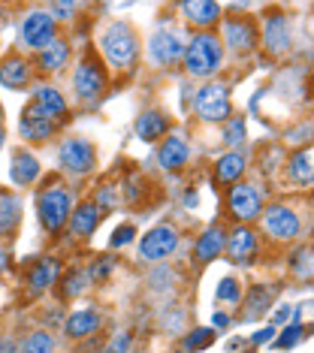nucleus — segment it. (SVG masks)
I'll use <instances>...</instances> for the list:
<instances>
[{
  "label": "nucleus",
  "mask_w": 314,
  "mask_h": 353,
  "mask_svg": "<svg viewBox=\"0 0 314 353\" xmlns=\"http://www.w3.org/2000/svg\"><path fill=\"white\" fill-rule=\"evenodd\" d=\"M61 272H63V266H61L58 256H43V260L28 272L30 293H43V290H48V287H55L58 278H61Z\"/></svg>",
  "instance_id": "25"
},
{
  "label": "nucleus",
  "mask_w": 314,
  "mask_h": 353,
  "mask_svg": "<svg viewBox=\"0 0 314 353\" xmlns=\"http://www.w3.org/2000/svg\"><path fill=\"white\" fill-rule=\"evenodd\" d=\"M199 203V196L197 194H193V190H190V194L188 196H184V205H188V208H193V205H197Z\"/></svg>",
  "instance_id": "49"
},
{
  "label": "nucleus",
  "mask_w": 314,
  "mask_h": 353,
  "mask_svg": "<svg viewBox=\"0 0 314 353\" xmlns=\"http://www.w3.org/2000/svg\"><path fill=\"white\" fill-rule=\"evenodd\" d=\"M290 314H293V305H281L275 314H272V323H287Z\"/></svg>",
  "instance_id": "46"
},
{
  "label": "nucleus",
  "mask_w": 314,
  "mask_h": 353,
  "mask_svg": "<svg viewBox=\"0 0 314 353\" xmlns=\"http://www.w3.org/2000/svg\"><path fill=\"white\" fill-rule=\"evenodd\" d=\"M224 242H227V230H224L221 223H212V227L197 239V245H193V263L206 266V263L217 260V256L224 254Z\"/></svg>",
  "instance_id": "21"
},
{
  "label": "nucleus",
  "mask_w": 314,
  "mask_h": 353,
  "mask_svg": "<svg viewBox=\"0 0 314 353\" xmlns=\"http://www.w3.org/2000/svg\"><path fill=\"white\" fill-rule=\"evenodd\" d=\"M181 15L199 30H212L215 25H221V6L215 0H181Z\"/></svg>",
  "instance_id": "19"
},
{
  "label": "nucleus",
  "mask_w": 314,
  "mask_h": 353,
  "mask_svg": "<svg viewBox=\"0 0 314 353\" xmlns=\"http://www.w3.org/2000/svg\"><path fill=\"white\" fill-rule=\"evenodd\" d=\"M21 221V203L15 194L0 190V236H12Z\"/></svg>",
  "instance_id": "30"
},
{
  "label": "nucleus",
  "mask_w": 314,
  "mask_h": 353,
  "mask_svg": "<svg viewBox=\"0 0 314 353\" xmlns=\"http://www.w3.org/2000/svg\"><path fill=\"white\" fill-rule=\"evenodd\" d=\"M184 54V43L175 30H157L155 37L148 39V58L157 63V67H175Z\"/></svg>",
  "instance_id": "16"
},
{
  "label": "nucleus",
  "mask_w": 314,
  "mask_h": 353,
  "mask_svg": "<svg viewBox=\"0 0 314 353\" xmlns=\"http://www.w3.org/2000/svg\"><path fill=\"white\" fill-rule=\"evenodd\" d=\"M76 3H79V0H76Z\"/></svg>",
  "instance_id": "53"
},
{
  "label": "nucleus",
  "mask_w": 314,
  "mask_h": 353,
  "mask_svg": "<svg viewBox=\"0 0 314 353\" xmlns=\"http://www.w3.org/2000/svg\"><path fill=\"white\" fill-rule=\"evenodd\" d=\"M305 332H308V326H302L300 317H293L284 329H281V335L275 332V339H272L269 344H272L275 350H290V347H296V344H300V339H302Z\"/></svg>",
  "instance_id": "33"
},
{
  "label": "nucleus",
  "mask_w": 314,
  "mask_h": 353,
  "mask_svg": "<svg viewBox=\"0 0 314 353\" xmlns=\"http://www.w3.org/2000/svg\"><path fill=\"white\" fill-rule=\"evenodd\" d=\"M10 175H12V181L19 184V188H30L37 179H39V160L30 154V151H24L19 148L12 154V163H10Z\"/></svg>",
  "instance_id": "29"
},
{
  "label": "nucleus",
  "mask_w": 314,
  "mask_h": 353,
  "mask_svg": "<svg viewBox=\"0 0 314 353\" xmlns=\"http://www.w3.org/2000/svg\"><path fill=\"white\" fill-rule=\"evenodd\" d=\"M58 163H61L63 172L82 179V175L94 172L97 151H94V145L85 139V136H70V139H63L61 148H58Z\"/></svg>",
  "instance_id": "8"
},
{
  "label": "nucleus",
  "mask_w": 314,
  "mask_h": 353,
  "mask_svg": "<svg viewBox=\"0 0 314 353\" xmlns=\"http://www.w3.org/2000/svg\"><path fill=\"white\" fill-rule=\"evenodd\" d=\"M263 46L272 58H284L293 46V37H290V19L281 10H269L263 21Z\"/></svg>",
  "instance_id": "12"
},
{
  "label": "nucleus",
  "mask_w": 314,
  "mask_h": 353,
  "mask_svg": "<svg viewBox=\"0 0 314 353\" xmlns=\"http://www.w3.org/2000/svg\"><path fill=\"white\" fill-rule=\"evenodd\" d=\"M181 245V236L173 223H157L139 239V260L145 263H164L166 256H173Z\"/></svg>",
  "instance_id": "7"
},
{
  "label": "nucleus",
  "mask_w": 314,
  "mask_h": 353,
  "mask_svg": "<svg viewBox=\"0 0 314 353\" xmlns=\"http://www.w3.org/2000/svg\"><path fill=\"white\" fill-rule=\"evenodd\" d=\"M58 347V341L52 339V332H46V329H37V332H30L28 339L19 344V350L24 353H52Z\"/></svg>",
  "instance_id": "34"
},
{
  "label": "nucleus",
  "mask_w": 314,
  "mask_h": 353,
  "mask_svg": "<svg viewBox=\"0 0 314 353\" xmlns=\"http://www.w3.org/2000/svg\"><path fill=\"white\" fill-rule=\"evenodd\" d=\"M242 299V284L236 278H224L217 284V302H227V305H236Z\"/></svg>",
  "instance_id": "37"
},
{
  "label": "nucleus",
  "mask_w": 314,
  "mask_h": 353,
  "mask_svg": "<svg viewBox=\"0 0 314 353\" xmlns=\"http://www.w3.org/2000/svg\"><path fill=\"white\" fill-rule=\"evenodd\" d=\"M190 160V145H188V139L179 133H166L164 136V142H160V148H157V163H160V170H166V172H179L184 170V163Z\"/></svg>",
  "instance_id": "17"
},
{
  "label": "nucleus",
  "mask_w": 314,
  "mask_h": 353,
  "mask_svg": "<svg viewBox=\"0 0 314 353\" xmlns=\"http://www.w3.org/2000/svg\"><path fill=\"white\" fill-rule=\"evenodd\" d=\"M224 251H227L230 263H236V266H251V263L257 260V251H260L257 232L248 227V223H239V227L233 230V232H227Z\"/></svg>",
  "instance_id": "13"
},
{
  "label": "nucleus",
  "mask_w": 314,
  "mask_h": 353,
  "mask_svg": "<svg viewBox=\"0 0 314 353\" xmlns=\"http://www.w3.org/2000/svg\"><path fill=\"white\" fill-rule=\"evenodd\" d=\"M0 350H19V344H12V341H0Z\"/></svg>",
  "instance_id": "50"
},
{
  "label": "nucleus",
  "mask_w": 314,
  "mask_h": 353,
  "mask_svg": "<svg viewBox=\"0 0 314 353\" xmlns=\"http://www.w3.org/2000/svg\"><path fill=\"white\" fill-rule=\"evenodd\" d=\"M221 124H224V130H221L224 145H227V148L245 145V139H248V124H245V118H242V115H230L227 121H221Z\"/></svg>",
  "instance_id": "32"
},
{
  "label": "nucleus",
  "mask_w": 314,
  "mask_h": 353,
  "mask_svg": "<svg viewBox=\"0 0 314 353\" xmlns=\"http://www.w3.org/2000/svg\"><path fill=\"white\" fill-rule=\"evenodd\" d=\"M224 54H227V49H224L221 37L212 30H197L190 43H184V73L190 79H212L224 67Z\"/></svg>",
  "instance_id": "1"
},
{
  "label": "nucleus",
  "mask_w": 314,
  "mask_h": 353,
  "mask_svg": "<svg viewBox=\"0 0 314 353\" xmlns=\"http://www.w3.org/2000/svg\"><path fill=\"white\" fill-rule=\"evenodd\" d=\"M58 284H61V296H63V299H76V296H82L88 290L91 278H88L85 269H70L63 278H58Z\"/></svg>",
  "instance_id": "31"
},
{
  "label": "nucleus",
  "mask_w": 314,
  "mask_h": 353,
  "mask_svg": "<svg viewBox=\"0 0 314 353\" xmlns=\"http://www.w3.org/2000/svg\"><path fill=\"white\" fill-rule=\"evenodd\" d=\"M100 49L115 70H133L136 61H139V37H136L133 25L115 21V25H109L103 30Z\"/></svg>",
  "instance_id": "3"
},
{
  "label": "nucleus",
  "mask_w": 314,
  "mask_h": 353,
  "mask_svg": "<svg viewBox=\"0 0 314 353\" xmlns=\"http://www.w3.org/2000/svg\"><path fill=\"white\" fill-rule=\"evenodd\" d=\"M112 269H115V260H112V256H97L94 266L88 269V278H91V284H97V281L103 284V281L112 275Z\"/></svg>",
  "instance_id": "39"
},
{
  "label": "nucleus",
  "mask_w": 314,
  "mask_h": 353,
  "mask_svg": "<svg viewBox=\"0 0 314 353\" xmlns=\"http://www.w3.org/2000/svg\"><path fill=\"white\" fill-rule=\"evenodd\" d=\"M3 139H6V130H3V124H0V148H3Z\"/></svg>",
  "instance_id": "52"
},
{
  "label": "nucleus",
  "mask_w": 314,
  "mask_h": 353,
  "mask_svg": "<svg viewBox=\"0 0 314 353\" xmlns=\"http://www.w3.org/2000/svg\"><path fill=\"white\" fill-rule=\"evenodd\" d=\"M58 124L61 121H55V118H48L43 115L34 103H28L21 112V121H19V133H21V139H28V142H37V145H43V142H48L55 136V130H58Z\"/></svg>",
  "instance_id": "14"
},
{
  "label": "nucleus",
  "mask_w": 314,
  "mask_h": 353,
  "mask_svg": "<svg viewBox=\"0 0 314 353\" xmlns=\"http://www.w3.org/2000/svg\"><path fill=\"white\" fill-rule=\"evenodd\" d=\"M290 269H293L296 278L311 281V248H308V245H302L300 251L290 254Z\"/></svg>",
  "instance_id": "36"
},
{
  "label": "nucleus",
  "mask_w": 314,
  "mask_h": 353,
  "mask_svg": "<svg viewBox=\"0 0 314 353\" xmlns=\"http://www.w3.org/2000/svg\"><path fill=\"white\" fill-rule=\"evenodd\" d=\"M130 347H133V339H130V335H127V332H121L118 339L109 344V350H130Z\"/></svg>",
  "instance_id": "45"
},
{
  "label": "nucleus",
  "mask_w": 314,
  "mask_h": 353,
  "mask_svg": "<svg viewBox=\"0 0 314 353\" xmlns=\"http://www.w3.org/2000/svg\"><path fill=\"white\" fill-rule=\"evenodd\" d=\"M48 15L55 21H72L76 19V0H52L48 3Z\"/></svg>",
  "instance_id": "38"
},
{
  "label": "nucleus",
  "mask_w": 314,
  "mask_h": 353,
  "mask_svg": "<svg viewBox=\"0 0 314 353\" xmlns=\"http://www.w3.org/2000/svg\"><path fill=\"white\" fill-rule=\"evenodd\" d=\"M263 223V232L272 239V242H296V239L302 236V221H300V212L290 205H269L260 212V218H257Z\"/></svg>",
  "instance_id": "6"
},
{
  "label": "nucleus",
  "mask_w": 314,
  "mask_h": 353,
  "mask_svg": "<svg viewBox=\"0 0 314 353\" xmlns=\"http://www.w3.org/2000/svg\"><path fill=\"white\" fill-rule=\"evenodd\" d=\"M245 170H248V154L245 151H239V148H230L227 154L217 157L215 179H217V184H233V181H239L242 175H245Z\"/></svg>",
  "instance_id": "28"
},
{
  "label": "nucleus",
  "mask_w": 314,
  "mask_h": 353,
  "mask_svg": "<svg viewBox=\"0 0 314 353\" xmlns=\"http://www.w3.org/2000/svg\"><path fill=\"white\" fill-rule=\"evenodd\" d=\"M257 25L248 15H227L224 19V49L233 54H251L257 49Z\"/></svg>",
  "instance_id": "11"
},
{
  "label": "nucleus",
  "mask_w": 314,
  "mask_h": 353,
  "mask_svg": "<svg viewBox=\"0 0 314 353\" xmlns=\"http://www.w3.org/2000/svg\"><path fill=\"white\" fill-rule=\"evenodd\" d=\"M106 85H109L106 67H103L94 52H88L76 63V73H72V94H76V100L82 106H97L100 97L106 94Z\"/></svg>",
  "instance_id": "4"
},
{
  "label": "nucleus",
  "mask_w": 314,
  "mask_h": 353,
  "mask_svg": "<svg viewBox=\"0 0 314 353\" xmlns=\"http://www.w3.org/2000/svg\"><path fill=\"white\" fill-rule=\"evenodd\" d=\"M6 269H10V254H6L3 248H0V275H3Z\"/></svg>",
  "instance_id": "48"
},
{
  "label": "nucleus",
  "mask_w": 314,
  "mask_h": 353,
  "mask_svg": "<svg viewBox=\"0 0 314 353\" xmlns=\"http://www.w3.org/2000/svg\"><path fill=\"white\" fill-rule=\"evenodd\" d=\"M212 326H215V329H227V326H230V314H224V311H217V314L212 317Z\"/></svg>",
  "instance_id": "47"
},
{
  "label": "nucleus",
  "mask_w": 314,
  "mask_h": 353,
  "mask_svg": "<svg viewBox=\"0 0 314 353\" xmlns=\"http://www.w3.org/2000/svg\"><path fill=\"white\" fill-rule=\"evenodd\" d=\"M272 339H275V323H269V326H263V329H257V332L251 335V347H263V344H269Z\"/></svg>",
  "instance_id": "42"
},
{
  "label": "nucleus",
  "mask_w": 314,
  "mask_h": 353,
  "mask_svg": "<svg viewBox=\"0 0 314 353\" xmlns=\"http://www.w3.org/2000/svg\"><path fill=\"white\" fill-rule=\"evenodd\" d=\"M278 296V287L275 284H254L251 290L245 293V308H242V320L245 323H254V320H260L266 311L272 308V302H275Z\"/></svg>",
  "instance_id": "20"
},
{
  "label": "nucleus",
  "mask_w": 314,
  "mask_h": 353,
  "mask_svg": "<svg viewBox=\"0 0 314 353\" xmlns=\"http://www.w3.org/2000/svg\"><path fill=\"white\" fill-rule=\"evenodd\" d=\"M133 236H136V227H133V223H121V227H118L115 232H112L109 248H112V251H118V248L130 245V242H133Z\"/></svg>",
  "instance_id": "40"
},
{
  "label": "nucleus",
  "mask_w": 314,
  "mask_h": 353,
  "mask_svg": "<svg viewBox=\"0 0 314 353\" xmlns=\"http://www.w3.org/2000/svg\"><path fill=\"white\" fill-rule=\"evenodd\" d=\"M67 63H70V43L61 37H55L52 43H46L43 49L37 52V67H39V73H46V76L61 73Z\"/></svg>",
  "instance_id": "24"
},
{
  "label": "nucleus",
  "mask_w": 314,
  "mask_h": 353,
  "mask_svg": "<svg viewBox=\"0 0 314 353\" xmlns=\"http://www.w3.org/2000/svg\"><path fill=\"white\" fill-rule=\"evenodd\" d=\"M100 218H103V212L97 208V203H91V199L79 203L76 212H70V221H67L70 236L72 239H91L94 230H97V223H100Z\"/></svg>",
  "instance_id": "22"
},
{
  "label": "nucleus",
  "mask_w": 314,
  "mask_h": 353,
  "mask_svg": "<svg viewBox=\"0 0 314 353\" xmlns=\"http://www.w3.org/2000/svg\"><path fill=\"white\" fill-rule=\"evenodd\" d=\"M287 139L293 142V145H308V142H311V121H305L300 130H290Z\"/></svg>",
  "instance_id": "43"
},
{
  "label": "nucleus",
  "mask_w": 314,
  "mask_h": 353,
  "mask_svg": "<svg viewBox=\"0 0 314 353\" xmlns=\"http://www.w3.org/2000/svg\"><path fill=\"white\" fill-rule=\"evenodd\" d=\"M212 341H215V329H208V326H197V329H190V332L184 335L181 347H184V350H206Z\"/></svg>",
  "instance_id": "35"
},
{
  "label": "nucleus",
  "mask_w": 314,
  "mask_h": 353,
  "mask_svg": "<svg viewBox=\"0 0 314 353\" xmlns=\"http://www.w3.org/2000/svg\"><path fill=\"white\" fill-rule=\"evenodd\" d=\"M30 103H34V106L43 112V115L55 118V121H67V118H70L67 100H63V94L55 85H39L37 91H34V97H30Z\"/></svg>",
  "instance_id": "23"
},
{
  "label": "nucleus",
  "mask_w": 314,
  "mask_h": 353,
  "mask_svg": "<svg viewBox=\"0 0 314 353\" xmlns=\"http://www.w3.org/2000/svg\"><path fill=\"white\" fill-rule=\"evenodd\" d=\"M133 130H136V136H139L142 142H157V139H164V136L169 133V118L160 109H145L142 115L136 118Z\"/></svg>",
  "instance_id": "26"
},
{
  "label": "nucleus",
  "mask_w": 314,
  "mask_h": 353,
  "mask_svg": "<svg viewBox=\"0 0 314 353\" xmlns=\"http://www.w3.org/2000/svg\"><path fill=\"white\" fill-rule=\"evenodd\" d=\"M287 179L300 188H311L314 184V154H311V142L302 145L300 151H293V157L287 160Z\"/></svg>",
  "instance_id": "27"
},
{
  "label": "nucleus",
  "mask_w": 314,
  "mask_h": 353,
  "mask_svg": "<svg viewBox=\"0 0 314 353\" xmlns=\"http://www.w3.org/2000/svg\"><path fill=\"white\" fill-rule=\"evenodd\" d=\"M227 212L236 223H254L263 212V194L257 190V184L248 181H233L227 194Z\"/></svg>",
  "instance_id": "9"
},
{
  "label": "nucleus",
  "mask_w": 314,
  "mask_h": 353,
  "mask_svg": "<svg viewBox=\"0 0 314 353\" xmlns=\"http://www.w3.org/2000/svg\"><path fill=\"white\" fill-rule=\"evenodd\" d=\"M164 323H166V329H175V332H181V326H184V311H179L175 308V317L166 311V317H164Z\"/></svg>",
  "instance_id": "44"
},
{
  "label": "nucleus",
  "mask_w": 314,
  "mask_h": 353,
  "mask_svg": "<svg viewBox=\"0 0 314 353\" xmlns=\"http://www.w3.org/2000/svg\"><path fill=\"white\" fill-rule=\"evenodd\" d=\"M72 212V194L58 179H48V184L37 194V218L43 223V230L48 236H58L67 227Z\"/></svg>",
  "instance_id": "2"
},
{
  "label": "nucleus",
  "mask_w": 314,
  "mask_h": 353,
  "mask_svg": "<svg viewBox=\"0 0 314 353\" xmlns=\"http://www.w3.org/2000/svg\"><path fill=\"white\" fill-rule=\"evenodd\" d=\"M103 329V314L97 308H79L63 320V335L70 341H82V339H91Z\"/></svg>",
  "instance_id": "18"
},
{
  "label": "nucleus",
  "mask_w": 314,
  "mask_h": 353,
  "mask_svg": "<svg viewBox=\"0 0 314 353\" xmlns=\"http://www.w3.org/2000/svg\"><path fill=\"white\" fill-rule=\"evenodd\" d=\"M94 203H97V208H100L103 214H106L109 208H115V203H118V199H115V190H112V188H100V190H97V199H94Z\"/></svg>",
  "instance_id": "41"
},
{
  "label": "nucleus",
  "mask_w": 314,
  "mask_h": 353,
  "mask_svg": "<svg viewBox=\"0 0 314 353\" xmlns=\"http://www.w3.org/2000/svg\"><path fill=\"white\" fill-rule=\"evenodd\" d=\"M193 112L199 121L206 124H221L233 115V100H230V88L224 82H206L193 97Z\"/></svg>",
  "instance_id": "5"
},
{
  "label": "nucleus",
  "mask_w": 314,
  "mask_h": 353,
  "mask_svg": "<svg viewBox=\"0 0 314 353\" xmlns=\"http://www.w3.org/2000/svg\"><path fill=\"white\" fill-rule=\"evenodd\" d=\"M34 82V63L24 58L21 52H10L0 61V85L10 91H24Z\"/></svg>",
  "instance_id": "15"
},
{
  "label": "nucleus",
  "mask_w": 314,
  "mask_h": 353,
  "mask_svg": "<svg viewBox=\"0 0 314 353\" xmlns=\"http://www.w3.org/2000/svg\"><path fill=\"white\" fill-rule=\"evenodd\" d=\"M58 37V21L48 15V10H30L21 19V46L30 52H39L46 43Z\"/></svg>",
  "instance_id": "10"
},
{
  "label": "nucleus",
  "mask_w": 314,
  "mask_h": 353,
  "mask_svg": "<svg viewBox=\"0 0 314 353\" xmlns=\"http://www.w3.org/2000/svg\"><path fill=\"white\" fill-rule=\"evenodd\" d=\"M227 347H230V350H239V347H245V341H242V339H236V341H230Z\"/></svg>",
  "instance_id": "51"
}]
</instances>
